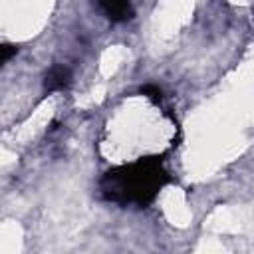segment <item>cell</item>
Instances as JSON below:
<instances>
[{
  "label": "cell",
  "mask_w": 254,
  "mask_h": 254,
  "mask_svg": "<svg viewBox=\"0 0 254 254\" xmlns=\"http://www.w3.org/2000/svg\"><path fill=\"white\" fill-rule=\"evenodd\" d=\"M71 83V73L65 65H54L44 77V89L46 91H62Z\"/></svg>",
  "instance_id": "3"
},
{
  "label": "cell",
  "mask_w": 254,
  "mask_h": 254,
  "mask_svg": "<svg viewBox=\"0 0 254 254\" xmlns=\"http://www.w3.org/2000/svg\"><path fill=\"white\" fill-rule=\"evenodd\" d=\"M141 93H143V95H147V97H149L151 101H155V103H159V101H161V97H163L161 89H159L157 85H153V83L143 85V87H141Z\"/></svg>",
  "instance_id": "4"
},
{
  "label": "cell",
  "mask_w": 254,
  "mask_h": 254,
  "mask_svg": "<svg viewBox=\"0 0 254 254\" xmlns=\"http://www.w3.org/2000/svg\"><path fill=\"white\" fill-rule=\"evenodd\" d=\"M16 52H18V48H16L14 44H2V46H0V62L6 64Z\"/></svg>",
  "instance_id": "5"
},
{
  "label": "cell",
  "mask_w": 254,
  "mask_h": 254,
  "mask_svg": "<svg viewBox=\"0 0 254 254\" xmlns=\"http://www.w3.org/2000/svg\"><path fill=\"white\" fill-rule=\"evenodd\" d=\"M99 10L111 20V22H127L135 16V10L131 6V0H95Z\"/></svg>",
  "instance_id": "2"
},
{
  "label": "cell",
  "mask_w": 254,
  "mask_h": 254,
  "mask_svg": "<svg viewBox=\"0 0 254 254\" xmlns=\"http://www.w3.org/2000/svg\"><path fill=\"white\" fill-rule=\"evenodd\" d=\"M169 181V175L159 157H145L131 165L111 169L103 175L99 189L107 200L135 202L139 206L149 204L155 194Z\"/></svg>",
  "instance_id": "1"
}]
</instances>
